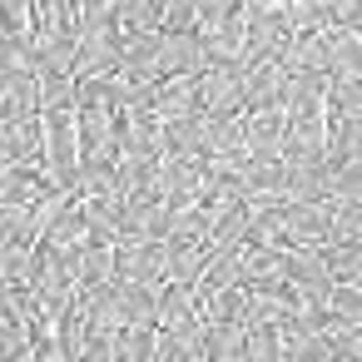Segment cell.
Returning <instances> with one entry per match:
<instances>
[{"label":"cell","mask_w":362,"mask_h":362,"mask_svg":"<svg viewBox=\"0 0 362 362\" xmlns=\"http://www.w3.org/2000/svg\"><path fill=\"white\" fill-rule=\"evenodd\" d=\"M0 164H45V115L0 119Z\"/></svg>","instance_id":"1"},{"label":"cell","mask_w":362,"mask_h":362,"mask_svg":"<svg viewBox=\"0 0 362 362\" xmlns=\"http://www.w3.org/2000/svg\"><path fill=\"white\" fill-rule=\"evenodd\" d=\"M149 110H154L164 124L194 115V110H199V80H164V85H154V105H149Z\"/></svg>","instance_id":"2"},{"label":"cell","mask_w":362,"mask_h":362,"mask_svg":"<svg viewBox=\"0 0 362 362\" xmlns=\"http://www.w3.org/2000/svg\"><path fill=\"white\" fill-rule=\"evenodd\" d=\"M327 214H332V238L357 248L362 243V204H332Z\"/></svg>","instance_id":"3"},{"label":"cell","mask_w":362,"mask_h":362,"mask_svg":"<svg viewBox=\"0 0 362 362\" xmlns=\"http://www.w3.org/2000/svg\"><path fill=\"white\" fill-rule=\"evenodd\" d=\"M199 6H204V0H164L159 25L164 30H194L199 25Z\"/></svg>","instance_id":"4"}]
</instances>
